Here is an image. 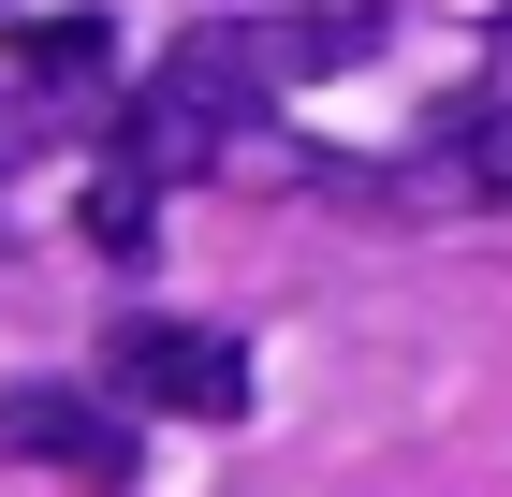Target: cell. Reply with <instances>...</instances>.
I'll list each match as a JSON object with an SVG mask.
<instances>
[{
  "label": "cell",
  "mask_w": 512,
  "mask_h": 497,
  "mask_svg": "<svg viewBox=\"0 0 512 497\" xmlns=\"http://www.w3.org/2000/svg\"><path fill=\"white\" fill-rule=\"evenodd\" d=\"M0 454L74 468V483H132V424L103 410V395H74V381H15L0 395Z\"/></svg>",
  "instance_id": "obj_3"
},
{
  "label": "cell",
  "mask_w": 512,
  "mask_h": 497,
  "mask_svg": "<svg viewBox=\"0 0 512 497\" xmlns=\"http://www.w3.org/2000/svg\"><path fill=\"white\" fill-rule=\"evenodd\" d=\"M15 74H30L44 103H74V88L118 74V30H103V15H30V30H15Z\"/></svg>",
  "instance_id": "obj_5"
},
{
  "label": "cell",
  "mask_w": 512,
  "mask_h": 497,
  "mask_svg": "<svg viewBox=\"0 0 512 497\" xmlns=\"http://www.w3.org/2000/svg\"><path fill=\"white\" fill-rule=\"evenodd\" d=\"M454 191H469V205H512V103L483 117L469 147H454Z\"/></svg>",
  "instance_id": "obj_7"
},
{
  "label": "cell",
  "mask_w": 512,
  "mask_h": 497,
  "mask_svg": "<svg viewBox=\"0 0 512 497\" xmlns=\"http://www.w3.org/2000/svg\"><path fill=\"white\" fill-rule=\"evenodd\" d=\"M118 395H147V410H176V424H235L249 410V351L205 337V322H132L118 337Z\"/></svg>",
  "instance_id": "obj_2"
},
{
  "label": "cell",
  "mask_w": 512,
  "mask_h": 497,
  "mask_svg": "<svg viewBox=\"0 0 512 497\" xmlns=\"http://www.w3.org/2000/svg\"><path fill=\"white\" fill-rule=\"evenodd\" d=\"M147 176H132V161H103V176H88V249H118V264H147Z\"/></svg>",
  "instance_id": "obj_6"
},
{
  "label": "cell",
  "mask_w": 512,
  "mask_h": 497,
  "mask_svg": "<svg viewBox=\"0 0 512 497\" xmlns=\"http://www.w3.org/2000/svg\"><path fill=\"white\" fill-rule=\"evenodd\" d=\"M249 117H264V74H249V44L235 30H191L176 59H161V88L132 103V176H191V161H220V147H249Z\"/></svg>",
  "instance_id": "obj_1"
},
{
  "label": "cell",
  "mask_w": 512,
  "mask_h": 497,
  "mask_svg": "<svg viewBox=\"0 0 512 497\" xmlns=\"http://www.w3.org/2000/svg\"><path fill=\"white\" fill-rule=\"evenodd\" d=\"M235 44H249L264 88H293V74H352V59H381V15L337 0V15H308V30H235Z\"/></svg>",
  "instance_id": "obj_4"
}]
</instances>
